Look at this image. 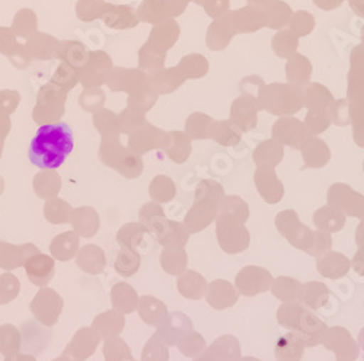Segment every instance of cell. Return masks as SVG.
<instances>
[{
    "mask_svg": "<svg viewBox=\"0 0 364 361\" xmlns=\"http://www.w3.org/2000/svg\"><path fill=\"white\" fill-rule=\"evenodd\" d=\"M73 147L75 137L69 124H43L29 144L28 158L33 165L43 171H55L65 163L73 152Z\"/></svg>",
    "mask_w": 364,
    "mask_h": 361,
    "instance_id": "6da1fadb",
    "label": "cell"
},
{
    "mask_svg": "<svg viewBox=\"0 0 364 361\" xmlns=\"http://www.w3.org/2000/svg\"><path fill=\"white\" fill-rule=\"evenodd\" d=\"M225 195V188L213 179H204L197 185L193 205L182 222L191 235L200 233L215 223L219 215V204Z\"/></svg>",
    "mask_w": 364,
    "mask_h": 361,
    "instance_id": "7a4b0ae2",
    "label": "cell"
},
{
    "mask_svg": "<svg viewBox=\"0 0 364 361\" xmlns=\"http://www.w3.org/2000/svg\"><path fill=\"white\" fill-rule=\"evenodd\" d=\"M277 320L280 326L293 330L308 347H316L322 343L326 333V323L319 319L314 311L301 306L297 300L284 302L277 309Z\"/></svg>",
    "mask_w": 364,
    "mask_h": 361,
    "instance_id": "3957f363",
    "label": "cell"
},
{
    "mask_svg": "<svg viewBox=\"0 0 364 361\" xmlns=\"http://www.w3.org/2000/svg\"><path fill=\"white\" fill-rule=\"evenodd\" d=\"M216 237L220 249L229 255L240 254L250 248L251 233L239 217L219 212L216 220Z\"/></svg>",
    "mask_w": 364,
    "mask_h": 361,
    "instance_id": "277c9868",
    "label": "cell"
},
{
    "mask_svg": "<svg viewBox=\"0 0 364 361\" xmlns=\"http://www.w3.org/2000/svg\"><path fill=\"white\" fill-rule=\"evenodd\" d=\"M276 227L287 242L299 251L309 252L314 230L303 225L294 210H283L276 216Z\"/></svg>",
    "mask_w": 364,
    "mask_h": 361,
    "instance_id": "5b68a950",
    "label": "cell"
},
{
    "mask_svg": "<svg viewBox=\"0 0 364 361\" xmlns=\"http://www.w3.org/2000/svg\"><path fill=\"white\" fill-rule=\"evenodd\" d=\"M63 298L55 290L41 287L34 296L31 305H29V311H31L38 323L51 328L58 322V318L63 312Z\"/></svg>",
    "mask_w": 364,
    "mask_h": 361,
    "instance_id": "8992f818",
    "label": "cell"
},
{
    "mask_svg": "<svg viewBox=\"0 0 364 361\" xmlns=\"http://www.w3.org/2000/svg\"><path fill=\"white\" fill-rule=\"evenodd\" d=\"M272 280H274V277H272L267 268L258 265H248L237 273L235 279V287L239 294L245 297H254L257 294L268 291Z\"/></svg>",
    "mask_w": 364,
    "mask_h": 361,
    "instance_id": "52a82bcc",
    "label": "cell"
},
{
    "mask_svg": "<svg viewBox=\"0 0 364 361\" xmlns=\"http://www.w3.org/2000/svg\"><path fill=\"white\" fill-rule=\"evenodd\" d=\"M321 345L336 354L337 361H357L360 355V347L357 341L351 337L348 329L343 326L328 328Z\"/></svg>",
    "mask_w": 364,
    "mask_h": 361,
    "instance_id": "ba28073f",
    "label": "cell"
},
{
    "mask_svg": "<svg viewBox=\"0 0 364 361\" xmlns=\"http://www.w3.org/2000/svg\"><path fill=\"white\" fill-rule=\"evenodd\" d=\"M328 204L340 208L346 216L355 217L360 220L364 207V194H360L350 185L338 183L329 187Z\"/></svg>",
    "mask_w": 364,
    "mask_h": 361,
    "instance_id": "9c48e42d",
    "label": "cell"
},
{
    "mask_svg": "<svg viewBox=\"0 0 364 361\" xmlns=\"http://www.w3.org/2000/svg\"><path fill=\"white\" fill-rule=\"evenodd\" d=\"M101 341L102 338L94 326L80 328L65 348L63 355L73 361H86L89 357L95 354Z\"/></svg>",
    "mask_w": 364,
    "mask_h": 361,
    "instance_id": "30bf717a",
    "label": "cell"
},
{
    "mask_svg": "<svg viewBox=\"0 0 364 361\" xmlns=\"http://www.w3.org/2000/svg\"><path fill=\"white\" fill-rule=\"evenodd\" d=\"M194 328L190 316L182 312H172L165 316V319L156 326L155 335L164 341L168 347H175L182 337L191 333Z\"/></svg>",
    "mask_w": 364,
    "mask_h": 361,
    "instance_id": "8fae6325",
    "label": "cell"
},
{
    "mask_svg": "<svg viewBox=\"0 0 364 361\" xmlns=\"http://www.w3.org/2000/svg\"><path fill=\"white\" fill-rule=\"evenodd\" d=\"M240 343L233 335H222L193 361H240Z\"/></svg>",
    "mask_w": 364,
    "mask_h": 361,
    "instance_id": "7c38bea8",
    "label": "cell"
},
{
    "mask_svg": "<svg viewBox=\"0 0 364 361\" xmlns=\"http://www.w3.org/2000/svg\"><path fill=\"white\" fill-rule=\"evenodd\" d=\"M239 296V291L230 281L219 279L207 286L204 298L210 308H213L215 311H225L233 308L237 303Z\"/></svg>",
    "mask_w": 364,
    "mask_h": 361,
    "instance_id": "4fadbf2b",
    "label": "cell"
},
{
    "mask_svg": "<svg viewBox=\"0 0 364 361\" xmlns=\"http://www.w3.org/2000/svg\"><path fill=\"white\" fill-rule=\"evenodd\" d=\"M23 268L29 281L41 289L47 287L53 280L55 273V262L53 257L38 252L26 259Z\"/></svg>",
    "mask_w": 364,
    "mask_h": 361,
    "instance_id": "5bb4252c",
    "label": "cell"
},
{
    "mask_svg": "<svg viewBox=\"0 0 364 361\" xmlns=\"http://www.w3.org/2000/svg\"><path fill=\"white\" fill-rule=\"evenodd\" d=\"M255 187L267 204H279L284 198V187L276 172L269 168H259L255 175Z\"/></svg>",
    "mask_w": 364,
    "mask_h": 361,
    "instance_id": "9a60e30c",
    "label": "cell"
},
{
    "mask_svg": "<svg viewBox=\"0 0 364 361\" xmlns=\"http://www.w3.org/2000/svg\"><path fill=\"white\" fill-rule=\"evenodd\" d=\"M40 249L33 244L14 245L5 240H0V268L5 271H14L25 265L26 259L38 254Z\"/></svg>",
    "mask_w": 364,
    "mask_h": 361,
    "instance_id": "2e32d148",
    "label": "cell"
},
{
    "mask_svg": "<svg viewBox=\"0 0 364 361\" xmlns=\"http://www.w3.org/2000/svg\"><path fill=\"white\" fill-rule=\"evenodd\" d=\"M151 233L140 223V222H132L121 226L117 232V244L121 248H129L140 254V251L147 248L149 240H151Z\"/></svg>",
    "mask_w": 364,
    "mask_h": 361,
    "instance_id": "e0dca14e",
    "label": "cell"
},
{
    "mask_svg": "<svg viewBox=\"0 0 364 361\" xmlns=\"http://www.w3.org/2000/svg\"><path fill=\"white\" fill-rule=\"evenodd\" d=\"M318 273L328 280H340L351 269V259L341 252L329 251L316 259Z\"/></svg>",
    "mask_w": 364,
    "mask_h": 361,
    "instance_id": "ac0fdd59",
    "label": "cell"
},
{
    "mask_svg": "<svg viewBox=\"0 0 364 361\" xmlns=\"http://www.w3.org/2000/svg\"><path fill=\"white\" fill-rule=\"evenodd\" d=\"M70 225L80 237H94L101 227V219L97 210L89 205L73 208Z\"/></svg>",
    "mask_w": 364,
    "mask_h": 361,
    "instance_id": "d6986e66",
    "label": "cell"
},
{
    "mask_svg": "<svg viewBox=\"0 0 364 361\" xmlns=\"http://www.w3.org/2000/svg\"><path fill=\"white\" fill-rule=\"evenodd\" d=\"M331 298V291L326 284L321 281H308L301 284L297 302L311 311H322L326 308Z\"/></svg>",
    "mask_w": 364,
    "mask_h": 361,
    "instance_id": "ffe728a7",
    "label": "cell"
},
{
    "mask_svg": "<svg viewBox=\"0 0 364 361\" xmlns=\"http://www.w3.org/2000/svg\"><path fill=\"white\" fill-rule=\"evenodd\" d=\"M139 222L156 239L166 229L169 219L166 217L164 207L159 203L149 201L139 210Z\"/></svg>",
    "mask_w": 364,
    "mask_h": 361,
    "instance_id": "44dd1931",
    "label": "cell"
},
{
    "mask_svg": "<svg viewBox=\"0 0 364 361\" xmlns=\"http://www.w3.org/2000/svg\"><path fill=\"white\" fill-rule=\"evenodd\" d=\"M76 265L83 273L98 276L107 266V258L102 248L98 245H85L76 254Z\"/></svg>",
    "mask_w": 364,
    "mask_h": 361,
    "instance_id": "7402d4cb",
    "label": "cell"
},
{
    "mask_svg": "<svg viewBox=\"0 0 364 361\" xmlns=\"http://www.w3.org/2000/svg\"><path fill=\"white\" fill-rule=\"evenodd\" d=\"M79 249H80V236L75 230L57 235L50 244L51 257L60 262H68L73 259Z\"/></svg>",
    "mask_w": 364,
    "mask_h": 361,
    "instance_id": "603a6c76",
    "label": "cell"
},
{
    "mask_svg": "<svg viewBox=\"0 0 364 361\" xmlns=\"http://www.w3.org/2000/svg\"><path fill=\"white\" fill-rule=\"evenodd\" d=\"M347 222V216L340 208L331 204L322 205L314 213V225L316 229L328 232V233H338L344 229Z\"/></svg>",
    "mask_w": 364,
    "mask_h": 361,
    "instance_id": "cb8c5ba5",
    "label": "cell"
},
{
    "mask_svg": "<svg viewBox=\"0 0 364 361\" xmlns=\"http://www.w3.org/2000/svg\"><path fill=\"white\" fill-rule=\"evenodd\" d=\"M207 280L204 276L194 269H187L176 280V289L182 297L188 300H200L204 298L207 291Z\"/></svg>",
    "mask_w": 364,
    "mask_h": 361,
    "instance_id": "d4e9b609",
    "label": "cell"
},
{
    "mask_svg": "<svg viewBox=\"0 0 364 361\" xmlns=\"http://www.w3.org/2000/svg\"><path fill=\"white\" fill-rule=\"evenodd\" d=\"M111 303L112 309L121 312L123 315H130L137 311L139 294L133 286L129 283L119 281L111 289Z\"/></svg>",
    "mask_w": 364,
    "mask_h": 361,
    "instance_id": "484cf974",
    "label": "cell"
},
{
    "mask_svg": "<svg viewBox=\"0 0 364 361\" xmlns=\"http://www.w3.org/2000/svg\"><path fill=\"white\" fill-rule=\"evenodd\" d=\"M92 326L98 330V334L104 341L108 338L119 337L126 326V315L115 309L105 311L94 319Z\"/></svg>",
    "mask_w": 364,
    "mask_h": 361,
    "instance_id": "4316f807",
    "label": "cell"
},
{
    "mask_svg": "<svg viewBox=\"0 0 364 361\" xmlns=\"http://www.w3.org/2000/svg\"><path fill=\"white\" fill-rule=\"evenodd\" d=\"M137 313L146 325L156 328L168 315V308L161 298L146 294L139 297Z\"/></svg>",
    "mask_w": 364,
    "mask_h": 361,
    "instance_id": "83f0119b",
    "label": "cell"
},
{
    "mask_svg": "<svg viewBox=\"0 0 364 361\" xmlns=\"http://www.w3.org/2000/svg\"><path fill=\"white\" fill-rule=\"evenodd\" d=\"M305 350H306V345L303 343V340L296 333H293V330H289L287 334L282 335L277 340L276 360L277 361H301Z\"/></svg>",
    "mask_w": 364,
    "mask_h": 361,
    "instance_id": "f1b7e54d",
    "label": "cell"
},
{
    "mask_svg": "<svg viewBox=\"0 0 364 361\" xmlns=\"http://www.w3.org/2000/svg\"><path fill=\"white\" fill-rule=\"evenodd\" d=\"M21 335H22V347L28 351L36 352V354L41 352L38 345H41L43 350H47L51 343L50 328L41 325L37 330V335H34V322L33 320H28L25 325H22Z\"/></svg>",
    "mask_w": 364,
    "mask_h": 361,
    "instance_id": "f546056e",
    "label": "cell"
},
{
    "mask_svg": "<svg viewBox=\"0 0 364 361\" xmlns=\"http://www.w3.org/2000/svg\"><path fill=\"white\" fill-rule=\"evenodd\" d=\"M161 268L166 274L179 277L188 266V254L186 248H164L159 257Z\"/></svg>",
    "mask_w": 364,
    "mask_h": 361,
    "instance_id": "4dcf8cb0",
    "label": "cell"
},
{
    "mask_svg": "<svg viewBox=\"0 0 364 361\" xmlns=\"http://www.w3.org/2000/svg\"><path fill=\"white\" fill-rule=\"evenodd\" d=\"M34 193L41 200H51L62 190V178L54 171H43L34 176Z\"/></svg>",
    "mask_w": 364,
    "mask_h": 361,
    "instance_id": "1f68e13d",
    "label": "cell"
},
{
    "mask_svg": "<svg viewBox=\"0 0 364 361\" xmlns=\"http://www.w3.org/2000/svg\"><path fill=\"white\" fill-rule=\"evenodd\" d=\"M191 233L184 223L169 220L166 229L159 237H156V240L162 248H186Z\"/></svg>",
    "mask_w": 364,
    "mask_h": 361,
    "instance_id": "d6a6232c",
    "label": "cell"
},
{
    "mask_svg": "<svg viewBox=\"0 0 364 361\" xmlns=\"http://www.w3.org/2000/svg\"><path fill=\"white\" fill-rule=\"evenodd\" d=\"M44 217L51 225H68L72 219V205L58 197L47 200L44 204Z\"/></svg>",
    "mask_w": 364,
    "mask_h": 361,
    "instance_id": "836d02e7",
    "label": "cell"
},
{
    "mask_svg": "<svg viewBox=\"0 0 364 361\" xmlns=\"http://www.w3.org/2000/svg\"><path fill=\"white\" fill-rule=\"evenodd\" d=\"M141 265V257L139 252L129 249V248H121L117 254V258L114 261V269L119 277H133L137 274Z\"/></svg>",
    "mask_w": 364,
    "mask_h": 361,
    "instance_id": "e575fe53",
    "label": "cell"
},
{
    "mask_svg": "<svg viewBox=\"0 0 364 361\" xmlns=\"http://www.w3.org/2000/svg\"><path fill=\"white\" fill-rule=\"evenodd\" d=\"M176 185L173 180L165 175H158L156 178L151 179L149 185V195L151 201L166 204L171 203L176 197Z\"/></svg>",
    "mask_w": 364,
    "mask_h": 361,
    "instance_id": "d590c367",
    "label": "cell"
},
{
    "mask_svg": "<svg viewBox=\"0 0 364 361\" xmlns=\"http://www.w3.org/2000/svg\"><path fill=\"white\" fill-rule=\"evenodd\" d=\"M300 287H301V283L299 280L287 276H280L272 280L269 291L276 298H279L282 303H284V302H294V300H297Z\"/></svg>",
    "mask_w": 364,
    "mask_h": 361,
    "instance_id": "8d00e7d4",
    "label": "cell"
},
{
    "mask_svg": "<svg viewBox=\"0 0 364 361\" xmlns=\"http://www.w3.org/2000/svg\"><path fill=\"white\" fill-rule=\"evenodd\" d=\"M22 335L21 330L12 323L0 325V354L5 357L21 352Z\"/></svg>",
    "mask_w": 364,
    "mask_h": 361,
    "instance_id": "74e56055",
    "label": "cell"
},
{
    "mask_svg": "<svg viewBox=\"0 0 364 361\" xmlns=\"http://www.w3.org/2000/svg\"><path fill=\"white\" fill-rule=\"evenodd\" d=\"M102 352L105 361H137L132 354V348L119 337L105 340Z\"/></svg>",
    "mask_w": 364,
    "mask_h": 361,
    "instance_id": "f35d334b",
    "label": "cell"
},
{
    "mask_svg": "<svg viewBox=\"0 0 364 361\" xmlns=\"http://www.w3.org/2000/svg\"><path fill=\"white\" fill-rule=\"evenodd\" d=\"M176 347L182 355H186L187 358H196L207 348V343L200 333H196L193 329L191 333L179 340Z\"/></svg>",
    "mask_w": 364,
    "mask_h": 361,
    "instance_id": "ab89813d",
    "label": "cell"
},
{
    "mask_svg": "<svg viewBox=\"0 0 364 361\" xmlns=\"http://www.w3.org/2000/svg\"><path fill=\"white\" fill-rule=\"evenodd\" d=\"M219 212L230 213L245 223L248 222L251 215L248 203L239 195H225L219 204Z\"/></svg>",
    "mask_w": 364,
    "mask_h": 361,
    "instance_id": "60d3db41",
    "label": "cell"
},
{
    "mask_svg": "<svg viewBox=\"0 0 364 361\" xmlns=\"http://www.w3.org/2000/svg\"><path fill=\"white\" fill-rule=\"evenodd\" d=\"M141 361H169V347L154 334L143 347Z\"/></svg>",
    "mask_w": 364,
    "mask_h": 361,
    "instance_id": "b9f144b4",
    "label": "cell"
},
{
    "mask_svg": "<svg viewBox=\"0 0 364 361\" xmlns=\"http://www.w3.org/2000/svg\"><path fill=\"white\" fill-rule=\"evenodd\" d=\"M21 291V281L11 271L0 276V306L8 305L18 297Z\"/></svg>",
    "mask_w": 364,
    "mask_h": 361,
    "instance_id": "7bdbcfd3",
    "label": "cell"
},
{
    "mask_svg": "<svg viewBox=\"0 0 364 361\" xmlns=\"http://www.w3.org/2000/svg\"><path fill=\"white\" fill-rule=\"evenodd\" d=\"M329 251H332V236L328 232L323 230H314V239H312V245L311 249L308 252V255L314 257V258H321L325 254H328Z\"/></svg>",
    "mask_w": 364,
    "mask_h": 361,
    "instance_id": "ee69618b",
    "label": "cell"
},
{
    "mask_svg": "<svg viewBox=\"0 0 364 361\" xmlns=\"http://www.w3.org/2000/svg\"><path fill=\"white\" fill-rule=\"evenodd\" d=\"M351 268L360 277H364V251L358 249L351 259Z\"/></svg>",
    "mask_w": 364,
    "mask_h": 361,
    "instance_id": "f6af8a7d",
    "label": "cell"
},
{
    "mask_svg": "<svg viewBox=\"0 0 364 361\" xmlns=\"http://www.w3.org/2000/svg\"><path fill=\"white\" fill-rule=\"evenodd\" d=\"M355 245L358 249L364 251V220H360L355 229Z\"/></svg>",
    "mask_w": 364,
    "mask_h": 361,
    "instance_id": "bcb514c9",
    "label": "cell"
},
{
    "mask_svg": "<svg viewBox=\"0 0 364 361\" xmlns=\"http://www.w3.org/2000/svg\"><path fill=\"white\" fill-rule=\"evenodd\" d=\"M5 361H37V358L33 354H25V352H18L11 357H5Z\"/></svg>",
    "mask_w": 364,
    "mask_h": 361,
    "instance_id": "7dc6e473",
    "label": "cell"
},
{
    "mask_svg": "<svg viewBox=\"0 0 364 361\" xmlns=\"http://www.w3.org/2000/svg\"><path fill=\"white\" fill-rule=\"evenodd\" d=\"M357 344H358L360 350H363V351H364V328L360 330L358 338H357Z\"/></svg>",
    "mask_w": 364,
    "mask_h": 361,
    "instance_id": "c3c4849f",
    "label": "cell"
},
{
    "mask_svg": "<svg viewBox=\"0 0 364 361\" xmlns=\"http://www.w3.org/2000/svg\"><path fill=\"white\" fill-rule=\"evenodd\" d=\"M4 191H5V183H4V178L0 176V195L4 194Z\"/></svg>",
    "mask_w": 364,
    "mask_h": 361,
    "instance_id": "681fc988",
    "label": "cell"
},
{
    "mask_svg": "<svg viewBox=\"0 0 364 361\" xmlns=\"http://www.w3.org/2000/svg\"><path fill=\"white\" fill-rule=\"evenodd\" d=\"M53 361H73V360H70V358L66 357V355H62V357H58V358H54Z\"/></svg>",
    "mask_w": 364,
    "mask_h": 361,
    "instance_id": "f907efd6",
    "label": "cell"
},
{
    "mask_svg": "<svg viewBox=\"0 0 364 361\" xmlns=\"http://www.w3.org/2000/svg\"><path fill=\"white\" fill-rule=\"evenodd\" d=\"M240 361H261V360H258L255 357H242Z\"/></svg>",
    "mask_w": 364,
    "mask_h": 361,
    "instance_id": "816d5d0a",
    "label": "cell"
}]
</instances>
